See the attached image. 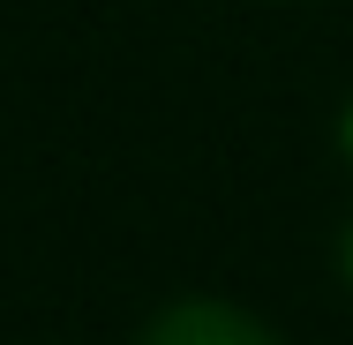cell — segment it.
Segmentation results:
<instances>
[{"label": "cell", "instance_id": "1", "mask_svg": "<svg viewBox=\"0 0 353 345\" xmlns=\"http://www.w3.org/2000/svg\"><path fill=\"white\" fill-rule=\"evenodd\" d=\"M143 345H279L256 315H241V308H225V300H181V308H165Z\"/></svg>", "mask_w": 353, "mask_h": 345}, {"label": "cell", "instance_id": "2", "mask_svg": "<svg viewBox=\"0 0 353 345\" xmlns=\"http://www.w3.org/2000/svg\"><path fill=\"white\" fill-rule=\"evenodd\" d=\"M339 271L353 278V225H346V240H339Z\"/></svg>", "mask_w": 353, "mask_h": 345}, {"label": "cell", "instance_id": "3", "mask_svg": "<svg viewBox=\"0 0 353 345\" xmlns=\"http://www.w3.org/2000/svg\"><path fill=\"white\" fill-rule=\"evenodd\" d=\"M346 150H353V113H346Z\"/></svg>", "mask_w": 353, "mask_h": 345}]
</instances>
